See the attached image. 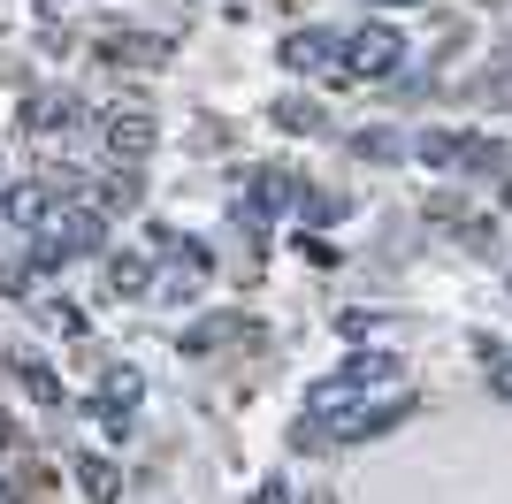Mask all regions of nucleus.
<instances>
[{
    "label": "nucleus",
    "mask_w": 512,
    "mask_h": 504,
    "mask_svg": "<svg viewBox=\"0 0 512 504\" xmlns=\"http://www.w3.org/2000/svg\"><path fill=\"white\" fill-rule=\"evenodd\" d=\"M398 62H406V31H390V23H360V31L337 46L344 77H390Z\"/></svg>",
    "instance_id": "1"
},
{
    "label": "nucleus",
    "mask_w": 512,
    "mask_h": 504,
    "mask_svg": "<svg viewBox=\"0 0 512 504\" xmlns=\"http://www.w3.org/2000/svg\"><path fill=\"white\" fill-rule=\"evenodd\" d=\"M92 245H100V214L92 207H62L39 230V268H62V260H77V252H92Z\"/></svg>",
    "instance_id": "2"
},
{
    "label": "nucleus",
    "mask_w": 512,
    "mask_h": 504,
    "mask_svg": "<svg viewBox=\"0 0 512 504\" xmlns=\"http://www.w3.org/2000/svg\"><path fill=\"white\" fill-rule=\"evenodd\" d=\"M406 405L413 398H352V405H337V413L321 420V428H329V436H375V428H390V420H406Z\"/></svg>",
    "instance_id": "3"
},
{
    "label": "nucleus",
    "mask_w": 512,
    "mask_h": 504,
    "mask_svg": "<svg viewBox=\"0 0 512 504\" xmlns=\"http://www.w3.org/2000/svg\"><path fill=\"white\" fill-rule=\"evenodd\" d=\"M54 214H62V207H54V184H39V176L0 191V222H16V230H31V237H39Z\"/></svg>",
    "instance_id": "4"
},
{
    "label": "nucleus",
    "mask_w": 512,
    "mask_h": 504,
    "mask_svg": "<svg viewBox=\"0 0 512 504\" xmlns=\"http://www.w3.org/2000/svg\"><path fill=\"white\" fill-rule=\"evenodd\" d=\"M199 283H207V245H176V260L161 275H153V298H199Z\"/></svg>",
    "instance_id": "5"
},
{
    "label": "nucleus",
    "mask_w": 512,
    "mask_h": 504,
    "mask_svg": "<svg viewBox=\"0 0 512 504\" xmlns=\"http://www.w3.org/2000/svg\"><path fill=\"white\" fill-rule=\"evenodd\" d=\"M138 390H146V382L130 375V367L100 382V398H92V420H100L107 436H130V405H138Z\"/></svg>",
    "instance_id": "6"
},
{
    "label": "nucleus",
    "mask_w": 512,
    "mask_h": 504,
    "mask_svg": "<svg viewBox=\"0 0 512 504\" xmlns=\"http://www.w3.org/2000/svg\"><path fill=\"white\" fill-rule=\"evenodd\" d=\"M107 153H115V161H146V153H153V115H146V107L107 115Z\"/></svg>",
    "instance_id": "7"
},
{
    "label": "nucleus",
    "mask_w": 512,
    "mask_h": 504,
    "mask_svg": "<svg viewBox=\"0 0 512 504\" xmlns=\"http://www.w3.org/2000/svg\"><path fill=\"white\" fill-rule=\"evenodd\" d=\"M337 62V31H291L283 39V69H329Z\"/></svg>",
    "instance_id": "8"
},
{
    "label": "nucleus",
    "mask_w": 512,
    "mask_h": 504,
    "mask_svg": "<svg viewBox=\"0 0 512 504\" xmlns=\"http://www.w3.org/2000/svg\"><path fill=\"white\" fill-rule=\"evenodd\" d=\"M107 291H115V298H146L153 291V268L138 260V252H115V260H107Z\"/></svg>",
    "instance_id": "9"
},
{
    "label": "nucleus",
    "mask_w": 512,
    "mask_h": 504,
    "mask_svg": "<svg viewBox=\"0 0 512 504\" xmlns=\"http://www.w3.org/2000/svg\"><path fill=\"white\" fill-rule=\"evenodd\" d=\"M337 382H352V390L383 382V390H390V382H398V359H390V352H352V359H344V375H337Z\"/></svg>",
    "instance_id": "10"
},
{
    "label": "nucleus",
    "mask_w": 512,
    "mask_h": 504,
    "mask_svg": "<svg viewBox=\"0 0 512 504\" xmlns=\"http://www.w3.org/2000/svg\"><path fill=\"white\" fill-rule=\"evenodd\" d=\"M77 482H85L92 504H123V482H115V466H107V459H77Z\"/></svg>",
    "instance_id": "11"
},
{
    "label": "nucleus",
    "mask_w": 512,
    "mask_h": 504,
    "mask_svg": "<svg viewBox=\"0 0 512 504\" xmlns=\"http://www.w3.org/2000/svg\"><path fill=\"white\" fill-rule=\"evenodd\" d=\"M459 146H467L459 130H428V138H421L413 153H421V161H436V168H459Z\"/></svg>",
    "instance_id": "12"
},
{
    "label": "nucleus",
    "mask_w": 512,
    "mask_h": 504,
    "mask_svg": "<svg viewBox=\"0 0 512 504\" xmlns=\"http://www.w3.org/2000/svg\"><path fill=\"white\" fill-rule=\"evenodd\" d=\"M276 123H283V130H321V107H314V100H283Z\"/></svg>",
    "instance_id": "13"
},
{
    "label": "nucleus",
    "mask_w": 512,
    "mask_h": 504,
    "mask_svg": "<svg viewBox=\"0 0 512 504\" xmlns=\"http://www.w3.org/2000/svg\"><path fill=\"white\" fill-rule=\"evenodd\" d=\"M360 153L367 161H390V153H398V130H360Z\"/></svg>",
    "instance_id": "14"
},
{
    "label": "nucleus",
    "mask_w": 512,
    "mask_h": 504,
    "mask_svg": "<svg viewBox=\"0 0 512 504\" xmlns=\"http://www.w3.org/2000/svg\"><path fill=\"white\" fill-rule=\"evenodd\" d=\"M490 390H497V398H512V352L490 359Z\"/></svg>",
    "instance_id": "15"
},
{
    "label": "nucleus",
    "mask_w": 512,
    "mask_h": 504,
    "mask_svg": "<svg viewBox=\"0 0 512 504\" xmlns=\"http://www.w3.org/2000/svg\"><path fill=\"white\" fill-rule=\"evenodd\" d=\"M253 504H291V489H283V482H260V489H253Z\"/></svg>",
    "instance_id": "16"
},
{
    "label": "nucleus",
    "mask_w": 512,
    "mask_h": 504,
    "mask_svg": "<svg viewBox=\"0 0 512 504\" xmlns=\"http://www.w3.org/2000/svg\"><path fill=\"white\" fill-rule=\"evenodd\" d=\"M383 8H421V0H383Z\"/></svg>",
    "instance_id": "17"
}]
</instances>
